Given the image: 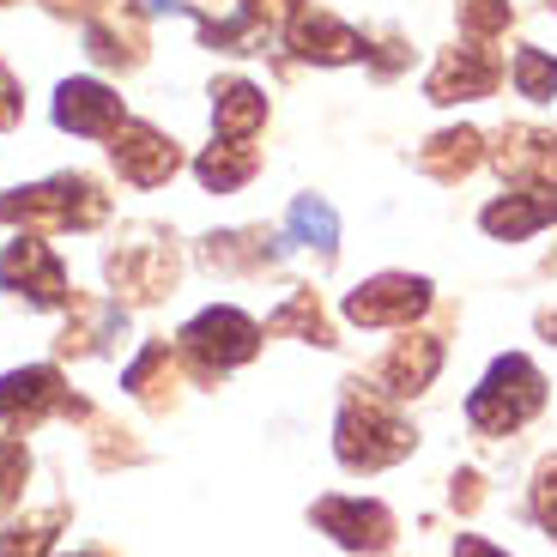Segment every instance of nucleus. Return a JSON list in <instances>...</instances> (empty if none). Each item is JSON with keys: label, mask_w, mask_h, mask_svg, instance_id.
I'll return each mask as SVG.
<instances>
[{"label": "nucleus", "mask_w": 557, "mask_h": 557, "mask_svg": "<svg viewBox=\"0 0 557 557\" xmlns=\"http://www.w3.org/2000/svg\"><path fill=\"white\" fill-rule=\"evenodd\" d=\"M418 448L412 424H406L400 412H388V400L382 394H346V406H339V424H334V455L346 473H382V467H394V460H406Z\"/></svg>", "instance_id": "1"}, {"label": "nucleus", "mask_w": 557, "mask_h": 557, "mask_svg": "<svg viewBox=\"0 0 557 557\" xmlns=\"http://www.w3.org/2000/svg\"><path fill=\"white\" fill-rule=\"evenodd\" d=\"M110 219V195L91 176H49L37 188L0 195V224H25V231H98Z\"/></svg>", "instance_id": "2"}, {"label": "nucleus", "mask_w": 557, "mask_h": 557, "mask_svg": "<svg viewBox=\"0 0 557 557\" xmlns=\"http://www.w3.org/2000/svg\"><path fill=\"white\" fill-rule=\"evenodd\" d=\"M540 406H545L540 363L521 358V351H503L485 370V382L473 388V400H467V418H473L479 436H509V431H521Z\"/></svg>", "instance_id": "3"}, {"label": "nucleus", "mask_w": 557, "mask_h": 557, "mask_svg": "<svg viewBox=\"0 0 557 557\" xmlns=\"http://www.w3.org/2000/svg\"><path fill=\"white\" fill-rule=\"evenodd\" d=\"M110 285L127 297V304H158V297L176 292V243L164 237V231H152V224H134L127 231V243H115L110 249Z\"/></svg>", "instance_id": "4"}, {"label": "nucleus", "mask_w": 557, "mask_h": 557, "mask_svg": "<svg viewBox=\"0 0 557 557\" xmlns=\"http://www.w3.org/2000/svg\"><path fill=\"white\" fill-rule=\"evenodd\" d=\"M182 351H188V363H195V376L212 382V376L237 370V363H249L255 351H261V327H255L243 309L212 304L182 327Z\"/></svg>", "instance_id": "5"}, {"label": "nucleus", "mask_w": 557, "mask_h": 557, "mask_svg": "<svg viewBox=\"0 0 557 557\" xmlns=\"http://www.w3.org/2000/svg\"><path fill=\"white\" fill-rule=\"evenodd\" d=\"M0 292L25 297L30 309H61L67 304V267H61V255L37 231H25V237H13L7 255H0Z\"/></svg>", "instance_id": "6"}, {"label": "nucleus", "mask_w": 557, "mask_h": 557, "mask_svg": "<svg viewBox=\"0 0 557 557\" xmlns=\"http://www.w3.org/2000/svg\"><path fill=\"white\" fill-rule=\"evenodd\" d=\"M424 309H431V278L418 273H376L346 292V321L358 327H412Z\"/></svg>", "instance_id": "7"}, {"label": "nucleus", "mask_w": 557, "mask_h": 557, "mask_svg": "<svg viewBox=\"0 0 557 557\" xmlns=\"http://www.w3.org/2000/svg\"><path fill=\"white\" fill-rule=\"evenodd\" d=\"M503 79V61L491 55L485 42H460V49H443L424 79V98L431 103H473V98H491Z\"/></svg>", "instance_id": "8"}, {"label": "nucleus", "mask_w": 557, "mask_h": 557, "mask_svg": "<svg viewBox=\"0 0 557 557\" xmlns=\"http://www.w3.org/2000/svg\"><path fill=\"white\" fill-rule=\"evenodd\" d=\"M315 528L327 533V540H339L346 552H388L394 545V516L382 509L376 497H321L315 509Z\"/></svg>", "instance_id": "9"}, {"label": "nucleus", "mask_w": 557, "mask_h": 557, "mask_svg": "<svg viewBox=\"0 0 557 557\" xmlns=\"http://www.w3.org/2000/svg\"><path fill=\"white\" fill-rule=\"evenodd\" d=\"M110 158H115V170H122V182H134V188H164V182L176 176V164H182L176 139H164L158 127H146V122L115 127Z\"/></svg>", "instance_id": "10"}, {"label": "nucleus", "mask_w": 557, "mask_h": 557, "mask_svg": "<svg viewBox=\"0 0 557 557\" xmlns=\"http://www.w3.org/2000/svg\"><path fill=\"white\" fill-rule=\"evenodd\" d=\"M122 122H127L122 98H115L103 79H61V91H55V127H61V134L110 139Z\"/></svg>", "instance_id": "11"}, {"label": "nucleus", "mask_w": 557, "mask_h": 557, "mask_svg": "<svg viewBox=\"0 0 557 557\" xmlns=\"http://www.w3.org/2000/svg\"><path fill=\"white\" fill-rule=\"evenodd\" d=\"M285 42H292L304 61H315V67H346V61L370 55V42H363L351 25H339L334 13H292Z\"/></svg>", "instance_id": "12"}, {"label": "nucleus", "mask_w": 557, "mask_h": 557, "mask_svg": "<svg viewBox=\"0 0 557 557\" xmlns=\"http://www.w3.org/2000/svg\"><path fill=\"white\" fill-rule=\"evenodd\" d=\"M552 219H557V195H552V188H528V195H497L485 212H479L485 237H497V243H528L533 231H545Z\"/></svg>", "instance_id": "13"}, {"label": "nucleus", "mask_w": 557, "mask_h": 557, "mask_svg": "<svg viewBox=\"0 0 557 557\" xmlns=\"http://www.w3.org/2000/svg\"><path fill=\"white\" fill-rule=\"evenodd\" d=\"M436 370H443V339L412 334L382 358V388H388L394 400H412V394H424L436 382Z\"/></svg>", "instance_id": "14"}, {"label": "nucleus", "mask_w": 557, "mask_h": 557, "mask_svg": "<svg viewBox=\"0 0 557 557\" xmlns=\"http://www.w3.org/2000/svg\"><path fill=\"white\" fill-rule=\"evenodd\" d=\"M127 334V309L110 304V297H73V321H67V334L55 339L67 358H91V351H103L110 339Z\"/></svg>", "instance_id": "15"}, {"label": "nucleus", "mask_w": 557, "mask_h": 557, "mask_svg": "<svg viewBox=\"0 0 557 557\" xmlns=\"http://www.w3.org/2000/svg\"><path fill=\"white\" fill-rule=\"evenodd\" d=\"M497 170L533 188H557V134H533V127H509L497 146Z\"/></svg>", "instance_id": "16"}, {"label": "nucleus", "mask_w": 557, "mask_h": 557, "mask_svg": "<svg viewBox=\"0 0 557 557\" xmlns=\"http://www.w3.org/2000/svg\"><path fill=\"white\" fill-rule=\"evenodd\" d=\"M61 406H67V394H61V376L49 370V363L0 376V418H25V424H37L42 412H61Z\"/></svg>", "instance_id": "17"}, {"label": "nucleus", "mask_w": 557, "mask_h": 557, "mask_svg": "<svg viewBox=\"0 0 557 557\" xmlns=\"http://www.w3.org/2000/svg\"><path fill=\"white\" fill-rule=\"evenodd\" d=\"M278 255H285V243L273 231H219L200 243V261L212 273H255V267H273Z\"/></svg>", "instance_id": "18"}, {"label": "nucleus", "mask_w": 557, "mask_h": 557, "mask_svg": "<svg viewBox=\"0 0 557 557\" xmlns=\"http://www.w3.org/2000/svg\"><path fill=\"white\" fill-rule=\"evenodd\" d=\"M267 122V91L255 79H219L212 85V127L224 139H255Z\"/></svg>", "instance_id": "19"}, {"label": "nucleus", "mask_w": 557, "mask_h": 557, "mask_svg": "<svg viewBox=\"0 0 557 557\" xmlns=\"http://www.w3.org/2000/svg\"><path fill=\"white\" fill-rule=\"evenodd\" d=\"M255 146L249 139H224V146H207V152L195 158V176H200V188L207 195H237L243 182L255 176Z\"/></svg>", "instance_id": "20"}, {"label": "nucleus", "mask_w": 557, "mask_h": 557, "mask_svg": "<svg viewBox=\"0 0 557 557\" xmlns=\"http://www.w3.org/2000/svg\"><path fill=\"white\" fill-rule=\"evenodd\" d=\"M479 158H485V139L473 134V127H448V134H436L424 152H418V170L436 182H460L467 170H479Z\"/></svg>", "instance_id": "21"}, {"label": "nucleus", "mask_w": 557, "mask_h": 557, "mask_svg": "<svg viewBox=\"0 0 557 557\" xmlns=\"http://www.w3.org/2000/svg\"><path fill=\"white\" fill-rule=\"evenodd\" d=\"M267 327H273V334H304L309 346H334V327H327V315H321V304H315L309 285H297V292L267 315Z\"/></svg>", "instance_id": "22"}, {"label": "nucleus", "mask_w": 557, "mask_h": 557, "mask_svg": "<svg viewBox=\"0 0 557 557\" xmlns=\"http://www.w3.org/2000/svg\"><path fill=\"white\" fill-rule=\"evenodd\" d=\"M292 243H309V249L334 255V249H339V219H334V207H327V200H315V195H297V200H292Z\"/></svg>", "instance_id": "23"}, {"label": "nucleus", "mask_w": 557, "mask_h": 557, "mask_svg": "<svg viewBox=\"0 0 557 557\" xmlns=\"http://www.w3.org/2000/svg\"><path fill=\"white\" fill-rule=\"evenodd\" d=\"M509 79H516V91L528 103H552L557 98V55H545V49H516V61H509Z\"/></svg>", "instance_id": "24"}, {"label": "nucleus", "mask_w": 557, "mask_h": 557, "mask_svg": "<svg viewBox=\"0 0 557 557\" xmlns=\"http://www.w3.org/2000/svg\"><path fill=\"white\" fill-rule=\"evenodd\" d=\"M55 528H61V509H42L30 521H13V528L0 533V557H42L55 545Z\"/></svg>", "instance_id": "25"}, {"label": "nucleus", "mask_w": 557, "mask_h": 557, "mask_svg": "<svg viewBox=\"0 0 557 557\" xmlns=\"http://www.w3.org/2000/svg\"><path fill=\"white\" fill-rule=\"evenodd\" d=\"M85 49H91V61H103V67H134L139 61V42L127 37L115 18H91V25H85Z\"/></svg>", "instance_id": "26"}, {"label": "nucleus", "mask_w": 557, "mask_h": 557, "mask_svg": "<svg viewBox=\"0 0 557 557\" xmlns=\"http://www.w3.org/2000/svg\"><path fill=\"white\" fill-rule=\"evenodd\" d=\"M25 479H30V455L18 436H0V516L25 497Z\"/></svg>", "instance_id": "27"}, {"label": "nucleus", "mask_w": 557, "mask_h": 557, "mask_svg": "<svg viewBox=\"0 0 557 557\" xmlns=\"http://www.w3.org/2000/svg\"><path fill=\"white\" fill-rule=\"evenodd\" d=\"M164 370H170V346H146L134 363H127L122 388H127V394H139V400H152V406H158V400H164V394H158V376H164Z\"/></svg>", "instance_id": "28"}, {"label": "nucleus", "mask_w": 557, "mask_h": 557, "mask_svg": "<svg viewBox=\"0 0 557 557\" xmlns=\"http://www.w3.org/2000/svg\"><path fill=\"white\" fill-rule=\"evenodd\" d=\"M460 30L479 42L509 30V0H460Z\"/></svg>", "instance_id": "29"}, {"label": "nucleus", "mask_w": 557, "mask_h": 557, "mask_svg": "<svg viewBox=\"0 0 557 557\" xmlns=\"http://www.w3.org/2000/svg\"><path fill=\"white\" fill-rule=\"evenodd\" d=\"M533 521L557 540V455L540 460V473H533Z\"/></svg>", "instance_id": "30"}, {"label": "nucleus", "mask_w": 557, "mask_h": 557, "mask_svg": "<svg viewBox=\"0 0 557 557\" xmlns=\"http://www.w3.org/2000/svg\"><path fill=\"white\" fill-rule=\"evenodd\" d=\"M18 115H25V98H18V79L7 67H0V127H13Z\"/></svg>", "instance_id": "31"}, {"label": "nucleus", "mask_w": 557, "mask_h": 557, "mask_svg": "<svg viewBox=\"0 0 557 557\" xmlns=\"http://www.w3.org/2000/svg\"><path fill=\"white\" fill-rule=\"evenodd\" d=\"M479 473H455V509H479Z\"/></svg>", "instance_id": "32"}, {"label": "nucleus", "mask_w": 557, "mask_h": 557, "mask_svg": "<svg viewBox=\"0 0 557 557\" xmlns=\"http://www.w3.org/2000/svg\"><path fill=\"white\" fill-rule=\"evenodd\" d=\"M455 557H509V552H497V545L479 540V533H460V540H455Z\"/></svg>", "instance_id": "33"}, {"label": "nucleus", "mask_w": 557, "mask_h": 557, "mask_svg": "<svg viewBox=\"0 0 557 557\" xmlns=\"http://www.w3.org/2000/svg\"><path fill=\"white\" fill-rule=\"evenodd\" d=\"M49 13H61V18H91V0H42Z\"/></svg>", "instance_id": "34"}, {"label": "nucleus", "mask_w": 557, "mask_h": 557, "mask_svg": "<svg viewBox=\"0 0 557 557\" xmlns=\"http://www.w3.org/2000/svg\"><path fill=\"white\" fill-rule=\"evenodd\" d=\"M370 61H376V73H400V67H406L400 42H382V55H370Z\"/></svg>", "instance_id": "35"}, {"label": "nucleus", "mask_w": 557, "mask_h": 557, "mask_svg": "<svg viewBox=\"0 0 557 557\" xmlns=\"http://www.w3.org/2000/svg\"><path fill=\"white\" fill-rule=\"evenodd\" d=\"M249 7H261V13H304V0H249Z\"/></svg>", "instance_id": "36"}, {"label": "nucleus", "mask_w": 557, "mask_h": 557, "mask_svg": "<svg viewBox=\"0 0 557 557\" xmlns=\"http://www.w3.org/2000/svg\"><path fill=\"white\" fill-rule=\"evenodd\" d=\"M79 557H98V552H79Z\"/></svg>", "instance_id": "37"}, {"label": "nucleus", "mask_w": 557, "mask_h": 557, "mask_svg": "<svg viewBox=\"0 0 557 557\" xmlns=\"http://www.w3.org/2000/svg\"><path fill=\"white\" fill-rule=\"evenodd\" d=\"M0 7H13V0H0Z\"/></svg>", "instance_id": "38"}, {"label": "nucleus", "mask_w": 557, "mask_h": 557, "mask_svg": "<svg viewBox=\"0 0 557 557\" xmlns=\"http://www.w3.org/2000/svg\"><path fill=\"white\" fill-rule=\"evenodd\" d=\"M552 13H557V0H552Z\"/></svg>", "instance_id": "39"}]
</instances>
